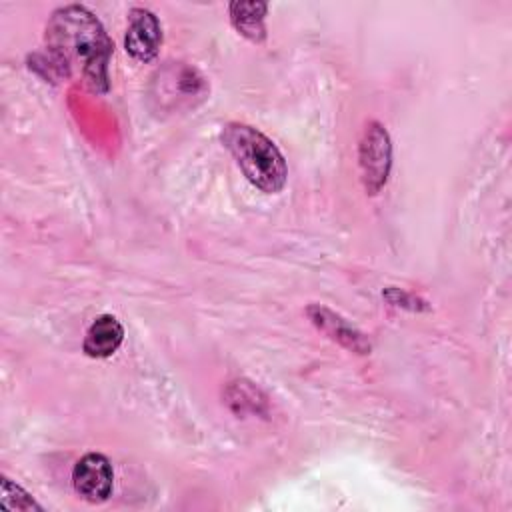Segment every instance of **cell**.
Listing matches in <instances>:
<instances>
[{
    "label": "cell",
    "mask_w": 512,
    "mask_h": 512,
    "mask_svg": "<svg viewBox=\"0 0 512 512\" xmlns=\"http://www.w3.org/2000/svg\"><path fill=\"white\" fill-rule=\"evenodd\" d=\"M50 68L68 76L78 64L84 84L102 94L108 90V64L114 50L102 22L82 4H66L50 14L46 24Z\"/></svg>",
    "instance_id": "cell-1"
},
{
    "label": "cell",
    "mask_w": 512,
    "mask_h": 512,
    "mask_svg": "<svg viewBox=\"0 0 512 512\" xmlns=\"http://www.w3.org/2000/svg\"><path fill=\"white\" fill-rule=\"evenodd\" d=\"M220 140L252 186L266 194H276L284 188L288 166L278 146L266 134L250 124L228 122L220 132Z\"/></svg>",
    "instance_id": "cell-2"
},
{
    "label": "cell",
    "mask_w": 512,
    "mask_h": 512,
    "mask_svg": "<svg viewBox=\"0 0 512 512\" xmlns=\"http://www.w3.org/2000/svg\"><path fill=\"white\" fill-rule=\"evenodd\" d=\"M358 166L366 194H378L386 186L392 168V140L384 124L378 120L368 122L362 132L358 144Z\"/></svg>",
    "instance_id": "cell-3"
},
{
    "label": "cell",
    "mask_w": 512,
    "mask_h": 512,
    "mask_svg": "<svg viewBox=\"0 0 512 512\" xmlns=\"http://www.w3.org/2000/svg\"><path fill=\"white\" fill-rule=\"evenodd\" d=\"M72 486L74 492L90 502H106L114 488V470L110 460L100 452L84 454L72 468Z\"/></svg>",
    "instance_id": "cell-4"
},
{
    "label": "cell",
    "mask_w": 512,
    "mask_h": 512,
    "mask_svg": "<svg viewBox=\"0 0 512 512\" xmlns=\"http://www.w3.org/2000/svg\"><path fill=\"white\" fill-rule=\"evenodd\" d=\"M162 46V26L158 16L142 6L128 12V26L124 36L126 52L138 62H152Z\"/></svg>",
    "instance_id": "cell-5"
},
{
    "label": "cell",
    "mask_w": 512,
    "mask_h": 512,
    "mask_svg": "<svg viewBox=\"0 0 512 512\" xmlns=\"http://www.w3.org/2000/svg\"><path fill=\"white\" fill-rule=\"evenodd\" d=\"M306 316L310 318V322L324 332L330 340L338 342L342 348L356 352V354H370L372 344L366 338L364 332H360L356 326H352L346 318H342L338 312L330 310L324 304H308L306 308Z\"/></svg>",
    "instance_id": "cell-6"
},
{
    "label": "cell",
    "mask_w": 512,
    "mask_h": 512,
    "mask_svg": "<svg viewBox=\"0 0 512 512\" xmlns=\"http://www.w3.org/2000/svg\"><path fill=\"white\" fill-rule=\"evenodd\" d=\"M124 342V326L112 314H100L86 330L82 352L88 358H110Z\"/></svg>",
    "instance_id": "cell-7"
},
{
    "label": "cell",
    "mask_w": 512,
    "mask_h": 512,
    "mask_svg": "<svg viewBox=\"0 0 512 512\" xmlns=\"http://www.w3.org/2000/svg\"><path fill=\"white\" fill-rule=\"evenodd\" d=\"M268 4L266 2H230L228 4V16L232 26L248 40L252 42H264L266 40V18Z\"/></svg>",
    "instance_id": "cell-8"
},
{
    "label": "cell",
    "mask_w": 512,
    "mask_h": 512,
    "mask_svg": "<svg viewBox=\"0 0 512 512\" xmlns=\"http://www.w3.org/2000/svg\"><path fill=\"white\" fill-rule=\"evenodd\" d=\"M0 506L4 510L16 512V510H42V506L16 482L2 476L0 482Z\"/></svg>",
    "instance_id": "cell-9"
},
{
    "label": "cell",
    "mask_w": 512,
    "mask_h": 512,
    "mask_svg": "<svg viewBox=\"0 0 512 512\" xmlns=\"http://www.w3.org/2000/svg\"><path fill=\"white\" fill-rule=\"evenodd\" d=\"M384 298L392 306H402V308H408V310H428V306H426V302L422 298H418V296H414L410 292H404L400 288H394V286L384 290Z\"/></svg>",
    "instance_id": "cell-10"
}]
</instances>
